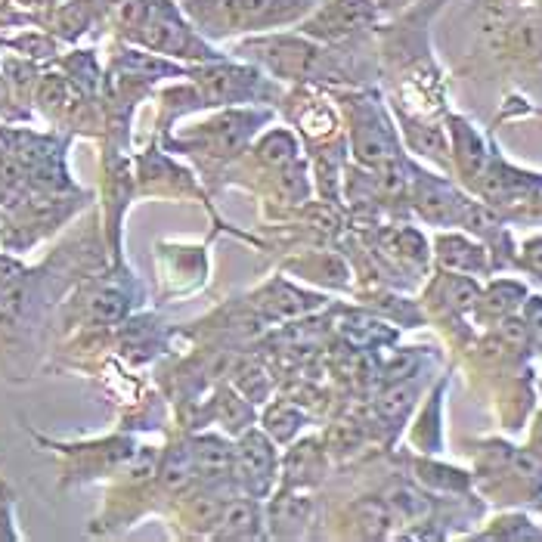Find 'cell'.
I'll list each match as a JSON object with an SVG mask.
<instances>
[{
  "instance_id": "obj_22",
  "label": "cell",
  "mask_w": 542,
  "mask_h": 542,
  "mask_svg": "<svg viewBox=\"0 0 542 542\" xmlns=\"http://www.w3.org/2000/svg\"><path fill=\"white\" fill-rule=\"evenodd\" d=\"M530 323H533L530 329H533V332L539 335V341H542V304H533V307H530Z\"/></svg>"
},
{
  "instance_id": "obj_3",
  "label": "cell",
  "mask_w": 542,
  "mask_h": 542,
  "mask_svg": "<svg viewBox=\"0 0 542 542\" xmlns=\"http://www.w3.org/2000/svg\"><path fill=\"white\" fill-rule=\"evenodd\" d=\"M254 50H261V59H267V66L276 69L279 75H310L323 59V53L316 47L301 44V41H285V38L264 41Z\"/></svg>"
},
{
  "instance_id": "obj_14",
  "label": "cell",
  "mask_w": 542,
  "mask_h": 542,
  "mask_svg": "<svg viewBox=\"0 0 542 542\" xmlns=\"http://www.w3.org/2000/svg\"><path fill=\"white\" fill-rule=\"evenodd\" d=\"M267 307H270L276 316H298V313L316 307V298L310 301L307 295H298V292H292V289H279L276 295H270Z\"/></svg>"
},
{
  "instance_id": "obj_9",
  "label": "cell",
  "mask_w": 542,
  "mask_h": 542,
  "mask_svg": "<svg viewBox=\"0 0 542 542\" xmlns=\"http://www.w3.org/2000/svg\"><path fill=\"white\" fill-rule=\"evenodd\" d=\"M388 508H391V515L400 521H419L428 515V499L412 487H397L388 496Z\"/></svg>"
},
{
  "instance_id": "obj_8",
  "label": "cell",
  "mask_w": 542,
  "mask_h": 542,
  "mask_svg": "<svg viewBox=\"0 0 542 542\" xmlns=\"http://www.w3.org/2000/svg\"><path fill=\"white\" fill-rule=\"evenodd\" d=\"M307 515H310V502L307 499H298V496H289L282 499L276 508H273V524H276V533L279 536H295L304 524H307Z\"/></svg>"
},
{
  "instance_id": "obj_6",
  "label": "cell",
  "mask_w": 542,
  "mask_h": 542,
  "mask_svg": "<svg viewBox=\"0 0 542 542\" xmlns=\"http://www.w3.org/2000/svg\"><path fill=\"white\" fill-rule=\"evenodd\" d=\"M437 258L443 267L462 270V273H481L487 270V254L484 248H477L474 242L462 236H443L437 239Z\"/></svg>"
},
{
  "instance_id": "obj_15",
  "label": "cell",
  "mask_w": 542,
  "mask_h": 542,
  "mask_svg": "<svg viewBox=\"0 0 542 542\" xmlns=\"http://www.w3.org/2000/svg\"><path fill=\"white\" fill-rule=\"evenodd\" d=\"M220 512L223 505L214 499V496H196L193 502H189V521H193L196 527H211L220 521Z\"/></svg>"
},
{
  "instance_id": "obj_7",
  "label": "cell",
  "mask_w": 542,
  "mask_h": 542,
  "mask_svg": "<svg viewBox=\"0 0 542 542\" xmlns=\"http://www.w3.org/2000/svg\"><path fill=\"white\" fill-rule=\"evenodd\" d=\"M258 524H261L258 508L251 502H230V505H223L214 536L217 539H251V536H258Z\"/></svg>"
},
{
  "instance_id": "obj_19",
  "label": "cell",
  "mask_w": 542,
  "mask_h": 542,
  "mask_svg": "<svg viewBox=\"0 0 542 542\" xmlns=\"http://www.w3.org/2000/svg\"><path fill=\"white\" fill-rule=\"evenodd\" d=\"M124 310V301L118 295H103L97 298V304H93V313L100 316V320H118Z\"/></svg>"
},
{
  "instance_id": "obj_4",
  "label": "cell",
  "mask_w": 542,
  "mask_h": 542,
  "mask_svg": "<svg viewBox=\"0 0 542 542\" xmlns=\"http://www.w3.org/2000/svg\"><path fill=\"white\" fill-rule=\"evenodd\" d=\"M233 465L251 490H264L273 477V446L261 434H248L233 453Z\"/></svg>"
},
{
  "instance_id": "obj_20",
  "label": "cell",
  "mask_w": 542,
  "mask_h": 542,
  "mask_svg": "<svg viewBox=\"0 0 542 542\" xmlns=\"http://www.w3.org/2000/svg\"><path fill=\"white\" fill-rule=\"evenodd\" d=\"M527 267L542 279V239H533L527 245Z\"/></svg>"
},
{
  "instance_id": "obj_13",
  "label": "cell",
  "mask_w": 542,
  "mask_h": 542,
  "mask_svg": "<svg viewBox=\"0 0 542 542\" xmlns=\"http://www.w3.org/2000/svg\"><path fill=\"white\" fill-rule=\"evenodd\" d=\"M360 521H363L369 536H388L394 515H391L388 502H363L360 505Z\"/></svg>"
},
{
  "instance_id": "obj_23",
  "label": "cell",
  "mask_w": 542,
  "mask_h": 542,
  "mask_svg": "<svg viewBox=\"0 0 542 542\" xmlns=\"http://www.w3.org/2000/svg\"><path fill=\"white\" fill-rule=\"evenodd\" d=\"M381 4H397V0H381Z\"/></svg>"
},
{
  "instance_id": "obj_12",
  "label": "cell",
  "mask_w": 542,
  "mask_h": 542,
  "mask_svg": "<svg viewBox=\"0 0 542 542\" xmlns=\"http://www.w3.org/2000/svg\"><path fill=\"white\" fill-rule=\"evenodd\" d=\"M412 400H416V388H412V385H394V388H388L385 394L378 397V412L385 419H400L403 412L412 406Z\"/></svg>"
},
{
  "instance_id": "obj_2",
  "label": "cell",
  "mask_w": 542,
  "mask_h": 542,
  "mask_svg": "<svg viewBox=\"0 0 542 542\" xmlns=\"http://www.w3.org/2000/svg\"><path fill=\"white\" fill-rule=\"evenodd\" d=\"M140 38L146 47L152 50H162V53H180V50H189L196 47L193 35L183 28V22L177 19V13L165 4H149L146 10V19L140 22Z\"/></svg>"
},
{
  "instance_id": "obj_18",
  "label": "cell",
  "mask_w": 542,
  "mask_h": 542,
  "mask_svg": "<svg viewBox=\"0 0 542 542\" xmlns=\"http://www.w3.org/2000/svg\"><path fill=\"white\" fill-rule=\"evenodd\" d=\"M474 298H477V289H474L468 279H453V282H450V301H453L456 307H471Z\"/></svg>"
},
{
  "instance_id": "obj_1",
  "label": "cell",
  "mask_w": 542,
  "mask_h": 542,
  "mask_svg": "<svg viewBox=\"0 0 542 542\" xmlns=\"http://www.w3.org/2000/svg\"><path fill=\"white\" fill-rule=\"evenodd\" d=\"M199 13L211 10L220 25H227L223 31L236 28H251V25H270L279 19H289L301 10L298 0H205L196 4ZM208 19V22H214Z\"/></svg>"
},
{
  "instance_id": "obj_21",
  "label": "cell",
  "mask_w": 542,
  "mask_h": 542,
  "mask_svg": "<svg viewBox=\"0 0 542 542\" xmlns=\"http://www.w3.org/2000/svg\"><path fill=\"white\" fill-rule=\"evenodd\" d=\"M16 273H19V264H13V261H7V258H0V285L13 282Z\"/></svg>"
},
{
  "instance_id": "obj_11",
  "label": "cell",
  "mask_w": 542,
  "mask_h": 542,
  "mask_svg": "<svg viewBox=\"0 0 542 542\" xmlns=\"http://www.w3.org/2000/svg\"><path fill=\"white\" fill-rule=\"evenodd\" d=\"M193 471H196V459H193V453H189V450H180V453L168 456L165 471H162L165 490H171V493L183 490L189 484V477H193Z\"/></svg>"
},
{
  "instance_id": "obj_10",
  "label": "cell",
  "mask_w": 542,
  "mask_h": 542,
  "mask_svg": "<svg viewBox=\"0 0 542 542\" xmlns=\"http://www.w3.org/2000/svg\"><path fill=\"white\" fill-rule=\"evenodd\" d=\"M193 459H196L199 468H205V471L214 468V474H217V471H227L233 465V450H227V446H223L220 440H214V437H205V440L196 443Z\"/></svg>"
},
{
  "instance_id": "obj_5",
  "label": "cell",
  "mask_w": 542,
  "mask_h": 542,
  "mask_svg": "<svg viewBox=\"0 0 542 542\" xmlns=\"http://www.w3.org/2000/svg\"><path fill=\"white\" fill-rule=\"evenodd\" d=\"M369 19H372V10L366 0H338V4H329L316 16L307 31L316 38H341L347 31L366 25Z\"/></svg>"
},
{
  "instance_id": "obj_16",
  "label": "cell",
  "mask_w": 542,
  "mask_h": 542,
  "mask_svg": "<svg viewBox=\"0 0 542 542\" xmlns=\"http://www.w3.org/2000/svg\"><path fill=\"white\" fill-rule=\"evenodd\" d=\"M261 152H264V158L267 162H273V165H282V162H289L292 158V152H295V143L285 137V134H273L264 146H261Z\"/></svg>"
},
{
  "instance_id": "obj_17",
  "label": "cell",
  "mask_w": 542,
  "mask_h": 542,
  "mask_svg": "<svg viewBox=\"0 0 542 542\" xmlns=\"http://www.w3.org/2000/svg\"><path fill=\"white\" fill-rule=\"evenodd\" d=\"M515 298H521V289H518V285L502 282V285H496V289L490 292V310H499V313L512 310V307H515Z\"/></svg>"
}]
</instances>
